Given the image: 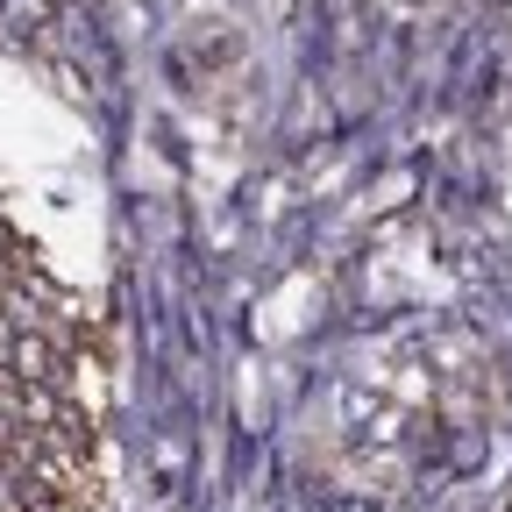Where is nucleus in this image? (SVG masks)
Segmentation results:
<instances>
[{
    "mask_svg": "<svg viewBox=\"0 0 512 512\" xmlns=\"http://www.w3.org/2000/svg\"><path fill=\"white\" fill-rule=\"evenodd\" d=\"M15 242H22V235H15V221H8V214H0V249H15Z\"/></svg>",
    "mask_w": 512,
    "mask_h": 512,
    "instance_id": "obj_1",
    "label": "nucleus"
}]
</instances>
